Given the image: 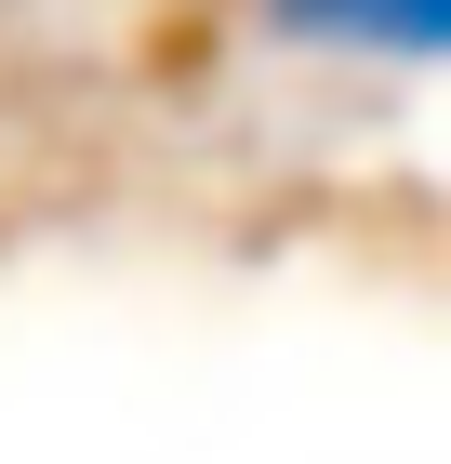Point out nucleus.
<instances>
[{"mask_svg":"<svg viewBox=\"0 0 451 464\" xmlns=\"http://www.w3.org/2000/svg\"><path fill=\"white\" fill-rule=\"evenodd\" d=\"M279 40L306 53H372V67H438L451 40V0H266Z\"/></svg>","mask_w":451,"mask_h":464,"instance_id":"f257e3e1","label":"nucleus"}]
</instances>
